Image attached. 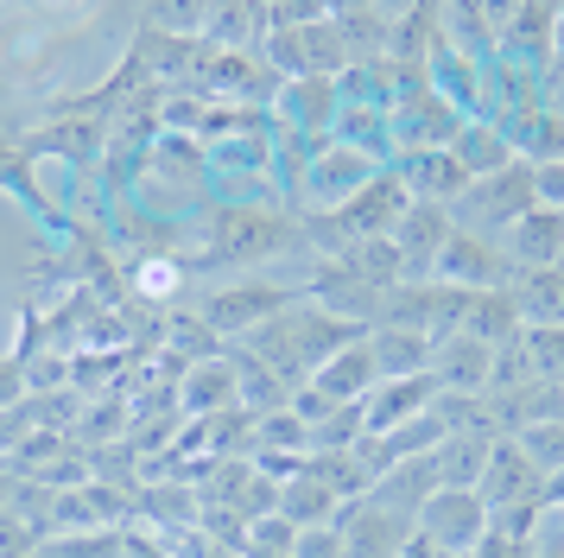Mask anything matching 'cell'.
Listing matches in <instances>:
<instances>
[{
    "mask_svg": "<svg viewBox=\"0 0 564 558\" xmlns=\"http://www.w3.org/2000/svg\"><path fill=\"white\" fill-rule=\"evenodd\" d=\"M292 304H299V286H223L204 304V324L216 336H254L260 324H273Z\"/></svg>",
    "mask_w": 564,
    "mask_h": 558,
    "instance_id": "obj_1",
    "label": "cell"
},
{
    "mask_svg": "<svg viewBox=\"0 0 564 558\" xmlns=\"http://www.w3.org/2000/svg\"><path fill=\"white\" fill-rule=\"evenodd\" d=\"M419 527L432 533L444 552H476L488 539V502L476 489H437L432 502L419 507Z\"/></svg>",
    "mask_w": 564,
    "mask_h": 558,
    "instance_id": "obj_2",
    "label": "cell"
},
{
    "mask_svg": "<svg viewBox=\"0 0 564 558\" xmlns=\"http://www.w3.org/2000/svg\"><path fill=\"white\" fill-rule=\"evenodd\" d=\"M432 279L437 286H457V292H501V286L513 279V267L501 260V254H488V242L451 228V242H444L437 260H432Z\"/></svg>",
    "mask_w": 564,
    "mask_h": 558,
    "instance_id": "obj_3",
    "label": "cell"
},
{
    "mask_svg": "<svg viewBox=\"0 0 564 558\" xmlns=\"http://www.w3.org/2000/svg\"><path fill=\"white\" fill-rule=\"evenodd\" d=\"M488 362H495V350H488L482 336H469V330H457V336H444L432 355V380L437 394H457V400H482L488 394Z\"/></svg>",
    "mask_w": 564,
    "mask_h": 558,
    "instance_id": "obj_4",
    "label": "cell"
},
{
    "mask_svg": "<svg viewBox=\"0 0 564 558\" xmlns=\"http://www.w3.org/2000/svg\"><path fill=\"white\" fill-rule=\"evenodd\" d=\"M533 203L539 197H533V165H527V159H513V165H501L495 178H476V184L463 191V210L482 216V223H520Z\"/></svg>",
    "mask_w": 564,
    "mask_h": 558,
    "instance_id": "obj_5",
    "label": "cell"
},
{
    "mask_svg": "<svg viewBox=\"0 0 564 558\" xmlns=\"http://www.w3.org/2000/svg\"><path fill=\"white\" fill-rule=\"evenodd\" d=\"M381 387V362H375V343L361 336V343H349L343 355H330L317 375H311V394L324 406H356V400H368Z\"/></svg>",
    "mask_w": 564,
    "mask_h": 558,
    "instance_id": "obj_6",
    "label": "cell"
},
{
    "mask_svg": "<svg viewBox=\"0 0 564 558\" xmlns=\"http://www.w3.org/2000/svg\"><path fill=\"white\" fill-rule=\"evenodd\" d=\"M495 438L501 431H488V426H469V431H451L444 444H432V476H437V489H476L482 482V470H488V451H495Z\"/></svg>",
    "mask_w": 564,
    "mask_h": 558,
    "instance_id": "obj_7",
    "label": "cell"
},
{
    "mask_svg": "<svg viewBox=\"0 0 564 558\" xmlns=\"http://www.w3.org/2000/svg\"><path fill=\"white\" fill-rule=\"evenodd\" d=\"M437 400V380L432 375H406V380H387V387H375L368 400H361V412H368V438H387V431L412 426L425 406Z\"/></svg>",
    "mask_w": 564,
    "mask_h": 558,
    "instance_id": "obj_8",
    "label": "cell"
},
{
    "mask_svg": "<svg viewBox=\"0 0 564 558\" xmlns=\"http://www.w3.org/2000/svg\"><path fill=\"white\" fill-rule=\"evenodd\" d=\"M545 489V476H539V463L513 438H495V451H488V470H482V482H476V495H482L488 507H508V502H520V495H539Z\"/></svg>",
    "mask_w": 564,
    "mask_h": 558,
    "instance_id": "obj_9",
    "label": "cell"
},
{
    "mask_svg": "<svg viewBox=\"0 0 564 558\" xmlns=\"http://www.w3.org/2000/svg\"><path fill=\"white\" fill-rule=\"evenodd\" d=\"M223 242L209 248V260H260V254H280L285 242H292V228L280 223V216H267V210H235V216H223Z\"/></svg>",
    "mask_w": 564,
    "mask_h": 558,
    "instance_id": "obj_10",
    "label": "cell"
},
{
    "mask_svg": "<svg viewBox=\"0 0 564 558\" xmlns=\"http://www.w3.org/2000/svg\"><path fill=\"white\" fill-rule=\"evenodd\" d=\"M508 254L520 273H539V267H558L564 254V210H527L520 223H508Z\"/></svg>",
    "mask_w": 564,
    "mask_h": 558,
    "instance_id": "obj_11",
    "label": "cell"
},
{
    "mask_svg": "<svg viewBox=\"0 0 564 558\" xmlns=\"http://www.w3.org/2000/svg\"><path fill=\"white\" fill-rule=\"evenodd\" d=\"M444 242H451V216H444V203H419L412 197V210L400 216V235H393L400 267H406V273H425Z\"/></svg>",
    "mask_w": 564,
    "mask_h": 558,
    "instance_id": "obj_12",
    "label": "cell"
},
{
    "mask_svg": "<svg viewBox=\"0 0 564 558\" xmlns=\"http://www.w3.org/2000/svg\"><path fill=\"white\" fill-rule=\"evenodd\" d=\"M241 400L235 394V362L229 355H204L197 368H184V412L191 419H209V412H229V406Z\"/></svg>",
    "mask_w": 564,
    "mask_h": 558,
    "instance_id": "obj_13",
    "label": "cell"
},
{
    "mask_svg": "<svg viewBox=\"0 0 564 558\" xmlns=\"http://www.w3.org/2000/svg\"><path fill=\"white\" fill-rule=\"evenodd\" d=\"M368 343H375V362H381L387 380L432 375V355H437L432 336H419V330H368Z\"/></svg>",
    "mask_w": 564,
    "mask_h": 558,
    "instance_id": "obj_14",
    "label": "cell"
},
{
    "mask_svg": "<svg viewBox=\"0 0 564 558\" xmlns=\"http://www.w3.org/2000/svg\"><path fill=\"white\" fill-rule=\"evenodd\" d=\"M463 330H469V336H482L488 350H508L513 336H520V304H513V292L508 286H501V292H476V299H469V318H463Z\"/></svg>",
    "mask_w": 564,
    "mask_h": 558,
    "instance_id": "obj_15",
    "label": "cell"
},
{
    "mask_svg": "<svg viewBox=\"0 0 564 558\" xmlns=\"http://www.w3.org/2000/svg\"><path fill=\"white\" fill-rule=\"evenodd\" d=\"M280 514L292 521V527L305 533V527H336V514H343V502H336L324 482L311 476V470H299V476L280 489Z\"/></svg>",
    "mask_w": 564,
    "mask_h": 558,
    "instance_id": "obj_16",
    "label": "cell"
},
{
    "mask_svg": "<svg viewBox=\"0 0 564 558\" xmlns=\"http://www.w3.org/2000/svg\"><path fill=\"white\" fill-rule=\"evenodd\" d=\"M520 304V324H564V267H539L520 273V286H508Z\"/></svg>",
    "mask_w": 564,
    "mask_h": 558,
    "instance_id": "obj_17",
    "label": "cell"
},
{
    "mask_svg": "<svg viewBox=\"0 0 564 558\" xmlns=\"http://www.w3.org/2000/svg\"><path fill=\"white\" fill-rule=\"evenodd\" d=\"M520 355H527L533 380L564 387V324H527L520 330Z\"/></svg>",
    "mask_w": 564,
    "mask_h": 558,
    "instance_id": "obj_18",
    "label": "cell"
},
{
    "mask_svg": "<svg viewBox=\"0 0 564 558\" xmlns=\"http://www.w3.org/2000/svg\"><path fill=\"white\" fill-rule=\"evenodd\" d=\"M451 159H457L469 178H482V172L513 165V147H508V133H495V127H463V140L451 147Z\"/></svg>",
    "mask_w": 564,
    "mask_h": 558,
    "instance_id": "obj_19",
    "label": "cell"
},
{
    "mask_svg": "<svg viewBox=\"0 0 564 558\" xmlns=\"http://www.w3.org/2000/svg\"><path fill=\"white\" fill-rule=\"evenodd\" d=\"M412 178H419V203H451V197H463V191L476 184L451 152H425V159L412 165Z\"/></svg>",
    "mask_w": 564,
    "mask_h": 558,
    "instance_id": "obj_20",
    "label": "cell"
},
{
    "mask_svg": "<svg viewBox=\"0 0 564 558\" xmlns=\"http://www.w3.org/2000/svg\"><path fill=\"white\" fill-rule=\"evenodd\" d=\"M527 165H564V115L558 108H545V115H527Z\"/></svg>",
    "mask_w": 564,
    "mask_h": 558,
    "instance_id": "obj_21",
    "label": "cell"
},
{
    "mask_svg": "<svg viewBox=\"0 0 564 558\" xmlns=\"http://www.w3.org/2000/svg\"><path fill=\"white\" fill-rule=\"evenodd\" d=\"M513 444H520V451L533 457L539 463V476L552 482L564 470V419H545V426H527L520 431V438H513Z\"/></svg>",
    "mask_w": 564,
    "mask_h": 558,
    "instance_id": "obj_22",
    "label": "cell"
},
{
    "mask_svg": "<svg viewBox=\"0 0 564 558\" xmlns=\"http://www.w3.org/2000/svg\"><path fill=\"white\" fill-rule=\"evenodd\" d=\"M292 546H299V527H292L285 514H260L254 527H248L241 558H292Z\"/></svg>",
    "mask_w": 564,
    "mask_h": 558,
    "instance_id": "obj_23",
    "label": "cell"
},
{
    "mask_svg": "<svg viewBox=\"0 0 564 558\" xmlns=\"http://www.w3.org/2000/svg\"><path fill=\"white\" fill-rule=\"evenodd\" d=\"M552 32H558V7H520L513 13V45L527 51V57H545Z\"/></svg>",
    "mask_w": 564,
    "mask_h": 558,
    "instance_id": "obj_24",
    "label": "cell"
},
{
    "mask_svg": "<svg viewBox=\"0 0 564 558\" xmlns=\"http://www.w3.org/2000/svg\"><path fill=\"white\" fill-rule=\"evenodd\" d=\"M292 558H343V527H305Z\"/></svg>",
    "mask_w": 564,
    "mask_h": 558,
    "instance_id": "obj_25",
    "label": "cell"
},
{
    "mask_svg": "<svg viewBox=\"0 0 564 558\" xmlns=\"http://www.w3.org/2000/svg\"><path fill=\"white\" fill-rule=\"evenodd\" d=\"M476 558H533V539H508V533H488Z\"/></svg>",
    "mask_w": 564,
    "mask_h": 558,
    "instance_id": "obj_26",
    "label": "cell"
},
{
    "mask_svg": "<svg viewBox=\"0 0 564 558\" xmlns=\"http://www.w3.org/2000/svg\"><path fill=\"white\" fill-rule=\"evenodd\" d=\"M400 558H457V552H444V546H437L425 527H412L406 539H400Z\"/></svg>",
    "mask_w": 564,
    "mask_h": 558,
    "instance_id": "obj_27",
    "label": "cell"
},
{
    "mask_svg": "<svg viewBox=\"0 0 564 558\" xmlns=\"http://www.w3.org/2000/svg\"><path fill=\"white\" fill-rule=\"evenodd\" d=\"M533 558H564V533L558 539H545V546H533Z\"/></svg>",
    "mask_w": 564,
    "mask_h": 558,
    "instance_id": "obj_28",
    "label": "cell"
},
{
    "mask_svg": "<svg viewBox=\"0 0 564 558\" xmlns=\"http://www.w3.org/2000/svg\"><path fill=\"white\" fill-rule=\"evenodd\" d=\"M13 489H20V482H7V476H0V507L13 502Z\"/></svg>",
    "mask_w": 564,
    "mask_h": 558,
    "instance_id": "obj_29",
    "label": "cell"
},
{
    "mask_svg": "<svg viewBox=\"0 0 564 558\" xmlns=\"http://www.w3.org/2000/svg\"><path fill=\"white\" fill-rule=\"evenodd\" d=\"M552 45H558V51H564V7H558V32H552Z\"/></svg>",
    "mask_w": 564,
    "mask_h": 558,
    "instance_id": "obj_30",
    "label": "cell"
},
{
    "mask_svg": "<svg viewBox=\"0 0 564 558\" xmlns=\"http://www.w3.org/2000/svg\"><path fill=\"white\" fill-rule=\"evenodd\" d=\"M457 558H476V552H457Z\"/></svg>",
    "mask_w": 564,
    "mask_h": 558,
    "instance_id": "obj_31",
    "label": "cell"
},
{
    "mask_svg": "<svg viewBox=\"0 0 564 558\" xmlns=\"http://www.w3.org/2000/svg\"><path fill=\"white\" fill-rule=\"evenodd\" d=\"M558 101H564V89H558ZM558 115H564V108H558Z\"/></svg>",
    "mask_w": 564,
    "mask_h": 558,
    "instance_id": "obj_32",
    "label": "cell"
},
{
    "mask_svg": "<svg viewBox=\"0 0 564 558\" xmlns=\"http://www.w3.org/2000/svg\"><path fill=\"white\" fill-rule=\"evenodd\" d=\"M558 267H564V254H558Z\"/></svg>",
    "mask_w": 564,
    "mask_h": 558,
    "instance_id": "obj_33",
    "label": "cell"
}]
</instances>
